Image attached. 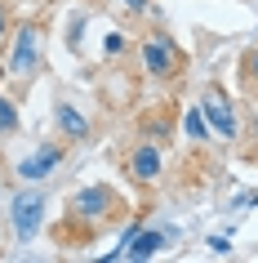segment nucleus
Masks as SVG:
<instances>
[{"label":"nucleus","mask_w":258,"mask_h":263,"mask_svg":"<svg viewBox=\"0 0 258 263\" xmlns=\"http://www.w3.org/2000/svg\"><path fill=\"white\" fill-rule=\"evenodd\" d=\"M41 214H45V196H41V192L14 196V228H18V236H36Z\"/></svg>","instance_id":"1"},{"label":"nucleus","mask_w":258,"mask_h":263,"mask_svg":"<svg viewBox=\"0 0 258 263\" xmlns=\"http://www.w3.org/2000/svg\"><path fill=\"white\" fill-rule=\"evenodd\" d=\"M143 63H147L156 76H174V71H178V49L165 41V36H156V41L143 45Z\"/></svg>","instance_id":"2"},{"label":"nucleus","mask_w":258,"mask_h":263,"mask_svg":"<svg viewBox=\"0 0 258 263\" xmlns=\"http://www.w3.org/2000/svg\"><path fill=\"white\" fill-rule=\"evenodd\" d=\"M201 111H205V121L214 125L223 139H236V111H231V103H227L223 94H209V98L201 103Z\"/></svg>","instance_id":"3"},{"label":"nucleus","mask_w":258,"mask_h":263,"mask_svg":"<svg viewBox=\"0 0 258 263\" xmlns=\"http://www.w3.org/2000/svg\"><path fill=\"white\" fill-rule=\"evenodd\" d=\"M111 205H116V196H111L107 187H85V192H76V201H71V210H76V214H89V219L107 214Z\"/></svg>","instance_id":"4"},{"label":"nucleus","mask_w":258,"mask_h":263,"mask_svg":"<svg viewBox=\"0 0 258 263\" xmlns=\"http://www.w3.org/2000/svg\"><path fill=\"white\" fill-rule=\"evenodd\" d=\"M36 67V27H23L18 31V45H14V58H9V71L27 76Z\"/></svg>","instance_id":"5"},{"label":"nucleus","mask_w":258,"mask_h":263,"mask_svg":"<svg viewBox=\"0 0 258 263\" xmlns=\"http://www.w3.org/2000/svg\"><path fill=\"white\" fill-rule=\"evenodd\" d=\"M58 161H63V147H41L31 161H23V165H18V174H23V179H45Z\"/></svg>","instance_id":"6"},{"label":"nucleus","mask_w":258,"mask_h":263,"mask_svg":"<svg viewBox=\"0 0 258 263\" xmlns=\"http://www.w3.org/2000/svg\"><path fill=\"white\" fill-rule=\"evenodd\" d=\"M129 174L143 179V183H151L161 174V152H156V147H138V152L129 156Z\"/></svg>","instance_id":"7"},{"label":"nucleus","mask_w":258,"mask_h":263,"mask_svg":"<svg viewBox=\"0 0 258 263\" xmlns=\"http://www.w3.org/2000/svg\"><path fill=\"white\" fill-rule=\"evenodd\" d=\"M58 125H63V129H67L71 139H85V134H89V121H85L81 111H71L67 103H58Z\"/></svg>","instance_id":"8"},{"label":"nucleus","mask_w":258,"mask_h":263,"mask_svg":"<svg viewBox=\"0 0 258 263\" xmlns=\"http://www.w3.org/2000/svg\"><path fill=\"white\" fill-rule=\"evenodd\" d=\"M156 250H161V232H134V246L125 250V254H129V259H147Z\"/></svg>","instance_id":"9"},{"label":"nucleus","mask_w":258,"mask_h":263,"mask_svg":"<svg viewBox=\"0 0 258 263\" xmlns=\"http://www.w3.org/2000/svg\"><path fill=\"white\" fill-rule=\"evenodd\" d=\"M205 129H209L205 111H187V139H205Z\"/></svg>","instance_id":"10"},{"label":"nucleus","mask_w":258,"mask_h":263,"mask_svg":"<svg viewBox=\"0 0 258 263\" xmlns=\"http://www.w3.org/2000/svg\"><path fill=\"white\" fill-rule=\"evenodd\" d=\"M14 125H18V111H14V103H9V98H0V134H9Z\"/></svg>","instance_id":"11"},{"label":"nucleus","mask_w":258,"mask_h":263,"mask_svg":"<svg viewBox=\"0 0 258 263\" xmlns=\"http://www.w3.org/2000/svg\"><path fill=\"white\" fill-rule=\"evenodd\" d=\"M121 5H129V9H143V5H147V0H121Z\"/></svg>","instance_id":"12"},{"label":"nucleus","mask_w":258,"mask_h":263,"mask_svg":"<svg viewBox=\"0 0 258 263\" xmlns=\"http://www.w3.org/2000/svg\"><path fill=\"white\" fill-rule=\"evenodd\" d=\"M249 67H254V76H258V54H249Z\"/></svg>","instance_id":"13"},{"label":"nucleus","mask_w":258,"mask_h":263,"mask_svg":"<svg viewBox=\"0 0 258 263\" xmlns=\"http://www.w3.org/2000/svg\"><path fill=\"white\" fill-rule=\"evenodd\" d=\"M0 41H5V14H0Z\"/></svg>","instance_id":"14"},{"label":"nucleus","mask_w":258,"mask_h":263,"mask_svg":"<svg viewBox=\"0 0 258 263\" xmlns=\"http://www.w3.org/2000/svg\"><path fill=\"white\" fill-rule=\"evenodd\" d=\"M0 76H5V71H0Z\"/></svg>","instance_id":"15"}]
</instances>
